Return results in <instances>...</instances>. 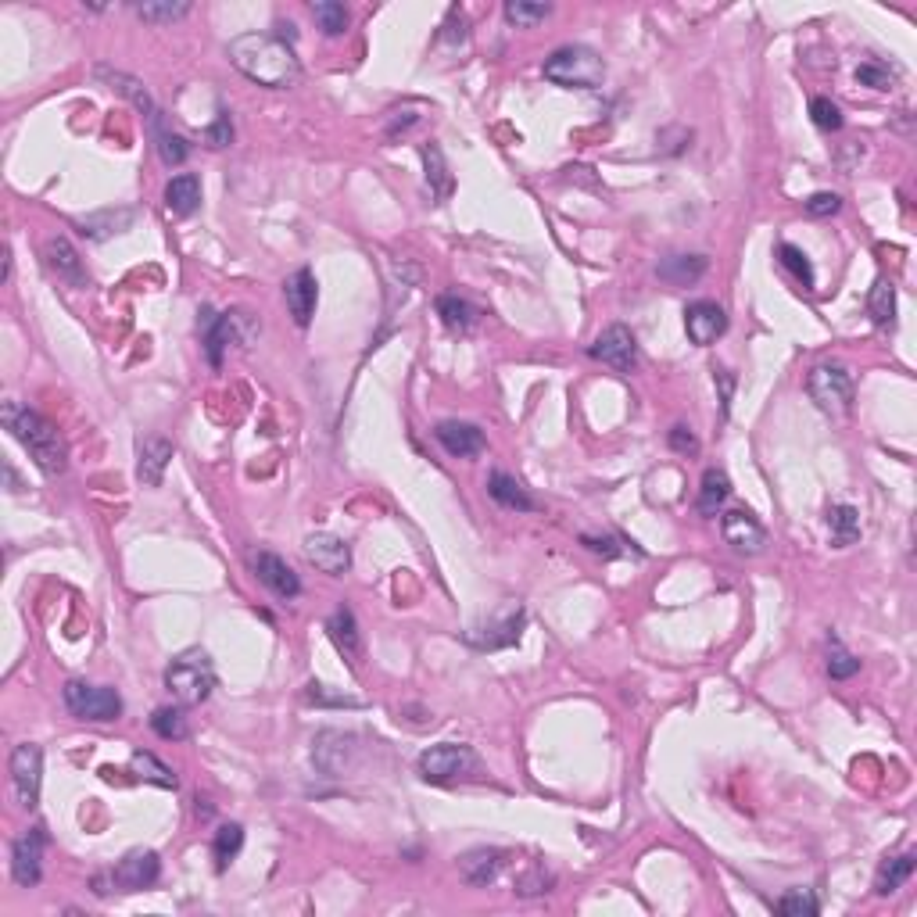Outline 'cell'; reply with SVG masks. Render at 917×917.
I'll list each match as a JSON object with an SVG mask.
<instances>
[{
    "instance_id": "19",
    "label": "cell",
    "mask_w": 917,
    "mask_h": 917,
    "mask_svg": "<svg viewBox=\"0 0 917 917\" xmlns=\"http://www.w3.org/2000/svg\"><path fill=\"white\" fill-rule=\"evenodd\" d=\"M283 298H287V309H291L294 323L309 326L316 316V298H319V283L312 276V269H298L291 280L283 283Z\"/></svg>"
},
{
    "instance_id": "7",
    "label": "cell",
    "mask_w": 917,
    "mask_h": 917,
    "mask_svg": "<svg viewBox=\"0 0 917 917\" xmlns=\"http://www.w3.org/2000/svg\"><path fill=\"white\" fill-rule=\"evenodd\" d=\"M806 391L817 402V409L828 412V416H846L849 405H853V377H849L846 366H832V362L817 366L806 380Z\"/></svg>"
},
{
    "instance_id": "51",
    "label": "cell",
    "mask_w": 917,
    "mask_h": 917,
    "mask_svg": "<svg viewBox=\"0 0 917 917\" xmlns=\"http://www.w3.org/2000/svg\"><path fill=\"white\" fill-rule=\"evenodd\" d=\"M581 541H584V545H588L592 552H599V556H606V559H613V556L620 552V549H613V538H592V534H584Z\"/></svg>"
},
{
    "instance_id": "15",
    "label": "cell",
    "mask_w": 917,
    "mask_h": 917,
    "mask_svg": "<svg viewBox=\"0 0 917 917\" xmlns=\"http://www.w3.org/2000/svg\"><path fill=\"white\" fill-rule=\"evenodd\" d=\"M251 566H255V577L262 584H266L269 592L276 595V599H298L301 595V581H298V574H294L291 566L283 563L276 552H258L255 559H251Z\"/></svg>"
},
{
    "instance_id": "29",
    "label": "cell",
    "mask_w": 917,
    "mask_h": 917,
    "mask_svg": "<svg viewBox=\"0 0 917 917\" xmlns=\"http://www.w3.org/2000/svg\"><path fill=\"white\" fill-rule=\"evenodd\" d=\"M828 531H832L835 549H849L860 538V513L853 506H832L828 509Z\"/></svg>"
},
{
    "instance_id": "18",
    "label": "cell",
    "mask_w": 917,
    "mask_h": 917,
    "mask_svg": "<svg viewBox=\"0 0 917 917\" xmlns=\"http://www.w3.org/2000/svg\"><path fill=\"white\" fill-rule=\"evenodd\" d=\"M720 531H724V541H728L731 549L742 552V556H756V552L763 549V541H767V531H763L760 523H756L746 509H731V513H724Z\"/></svg>"
},
{
    "instance_id": "33",
    "label": "cell",
    "mask_w": 917,
    "mask_h": 917,
    "mask_svg": "<svg viewBox=\"0 0 917 917\" xmlns=\"http://www.w3.org/2000/svg\"><path fill=\"white\" fill-rule=\"evenodd\" d=\"M914 875V853H903V857H892L882 864V871H878V882H875V892L878 896H889V892L900 889L907 878Z\"/></svg>"
},
{
    "instance_id": "2",
    "label": "cell",
    "mask_w": 917,
    "mask_h": 917,
    "mask_svg": "<svg viewBox=\"0 0 917 917\" xmlns=\"http://www.w3.org/2000/svg\"><path fill=\"white\" fill-rule=\"evenodd\" d=\"M0 420H4V427L11 430V438L33 455V463L40 466L47 477H61V473L69 470V448H65V438L58 434L54 423L43 420L40 412L26 409V405H18V402H4Z\"/></svg>"
},
{
    "instance_id": "26",
    "label": "cell",
    "mask_w": 917,
    "mask_h": 917,
    "mask_svg": "<svg viewBox=\"0 0 917 917\" xmlns=\"http://www.w3.org/2000/svg\"><path fill=\"white\" fill-rule=\"evenodd\" d=\"M133 223H137V212H133V208H104V212L86 215L79 226H83V233L90 240H104V237H115V233H126Z\"/></svg>"
},
{
    "instance_id": "4",
    "label": "cell",
    "mask_w": 917,
    "mask_h": 917,
    "mask_svg": "<svg viewBox=\"0 0 917 917\" xmlns=\"http://www.w3.org/2000/svg\"><path fill=\"white\" fill-rule=\"evenodd\" d=\"M165 688L176 695L180 706H201L215 688V667L208 652L187 649L165 667Z\"/></svg>"
},
{
    "instance_id": "8",
    "label": "cell",
    "mask_w": 917,
    "mask_h": 917,
    "mask_svg": "<svg viewBox=\"0 0 917 917\" xmlns=\"http://www.w3.org/2000/svg\"><path fill=\"white\" fill-rule=\"evenodd\" d=\"M65 706H69L72 717L97 720V724H108V720L122 717L119 692L104 685H86V681H69L65 685Z\"/></svg>"
},
{
    "instance_id": "24",
    "label": "cell",
    "mask_w": 917,
    "mask_h": 917,
    "mask_svg": "<svg viewBox=\"0 0 917 917\" xmlns=\"http://www.w3.org/2000/svg\"><path fill=\"white\" fill-rule=\"evenodd\" d=\"M488 495L495 498L498 506L516 509V513H534V509H538V502H534V498L523 491L520 480L509 477V473H502V470H495L488 477Z\"/></svg>"
},
{
    "instance_id": "43",
    "label": "cell",
    "mask_w": 917,
    "mask_h": 917,
    "mask_svg": "<svg viewBox=\"0 0 917 917\" xmlns=\"http://www.w3.org/2000/svg\"><path fill=\"white\" fill-rule=\"evenodd\" d=\"M857 670H860L857 656H853V652H849L842 642H835L832 638V645H828V674H832L835 681H846V678H853Z\"/></svg>"
},
{
    "instance_id": "42",
    "label": "cell",
    "mask_w": 917,
    "mask_h": 917,
    "mask_svg": "<svg viewBox=\"0 0 917 917\" xmlns=\"http://www.w3.org/2000/svg\"><path fill=\"white\" fill-rule=\"evenodd\" d=\"M778 258H781V266L789 269V273L796 276L803 287H814V266H810V258H806L803 251L796 248V244H781Z\"/></svg>"
},
{
    "instance_id": "17",
    "label": "cell",
    "mask_w": 917,
    "mask_h": 917,
    "mask_svg": "<svg viewBox=\"0 0 917 917\" xmlns=\"http://www.w3.org/2000/svg\"><path fill=\"white\" fill-rule=\"evenodd\" d=\"M43 255H47V266H51V273L58 276L61 283H69V287H86V283H90V273H86L83 258H79V251L72 248L69 237H51L47 240V248H43Z\"/></svg>"
},
{
    "instance_id": "39",
    "label": "cell",
    "mask_w": 917,
    "mask_h": 917,
    "mask_svg": "<svg viewBox=\"0 0 917 917\" xmlns=\"http://www.w3.org/2000/svg\"><path fill=\"white\" fill-rule=\"evenodd\" d=\"M240 846H244V828L240 824H223L215 832V864H219V871L230 867V860L240 853Z\"/></svg>"
},
{
    "instance_id": "5",
    "label": "cell",
    "mask_w": 917,
    "mask_h": 917,
    "mask_svg": "<svg viewBox=\"0 0 917 917\" xmlns=\"http://www.w3.org/2000/svg\"><path fill=\"white\" fill-rule=\"evenodd\" d=\"M473 771H477V753L459 742H441L420 753V778L430 785H452Z\"/></svg>"
},
{
    "instance_id": "14",
    "label": "cell",
    "mask_w": 917,
    "mask_h": 917,
    "mask_svg": "<svg viewBox=\"0 0 917 917\" xmlns=\"http://www.w3.org/2000/svg\"><path fill=\"white\" fill-rule=\"evenodd\" d=\"M685 330L692 344L710 348V344L728 330V312L720 309L717 301H695V305L685 309Z\"/></svg>"
},
{
    "instance_id": "31",
    "label": "cell",
    "mask_w": 917,
    "mask_h": 917,
    "mask_svg": "<svg viewBox=\"0 0 917 917\" xmlns=\"http://www.w3.org/2000/svg\"><path fill=\"white\" fill-rule=\"evenodd\" d=\"M438 316L441 323L452 330V334H466L473 326V319H477V312H473L470 301H463L459 294H441L438 298Z\"/></svg>"
},
{
    "instance_id": "34",
    "label": "cell",
    "mask_w": 917,
    "mask_h": 917,
    "mask_svg": "<svg viewBox=\"0 0 917 917\" xmlns=\"http://www.w3.org/2000/svg\"><path fill=\"white\" fill-rule=\"evenodd\" d=\"M867 312L878 326H892L896 323V287L885 280H878L867 294Z\"/></svg>"
},
{
    "instance_id": "27",
    "label": "cell",
    "mask_w": 917,
    "mask_h": 917,
    "mask_svg": "<svg viewBox=\"0 0 917 917\" xmlns=\"http://www.w3.org/2000/svg\"><path fill=\"white\" fill-rule=\"evenodd\" d=\"M326 635H330V642L337 645V649L348 656V660H355L362 649V638H359V624H355V613L348 606L334 609V617L326 620Z\"/></svg>"
},
{
    "instance_id": "22",
    "label": "cell",
    "mask_w": 917,
    "mask_h": 917,
    "mask_svg": "<svg viewBox=\"0 0 917 917\" xmlns=\"http://www.w3.org/2000/svg\"><path fill=\"white\" fill-rule=\"evenodd\" d=\"M172 455H176V448H172V441H165V438H147L144 445H140L137 477L144 480L147 488H158V484H162L165 466H169Z\"/></svg>"
},
{
    "instance_id": "11",
    "label": "cell",
    "mask_w": 917,
    "mask_h": 917,
    "mask_svg": "<svg viewBox=\"0 0 917 917\" xmlns=\"http://www.w3.org/2000/svg\"><path fill=\"white\" fill-rule=\"evenodd\" d=\"M43 846H47V835L43 828H29L22 839H15V849H11V875L22 889L36 885L43 878Z\"/></svg>"
},
{
    "instance_id": "49",
    "label": "cell",
    "mask_w": 917,
    "mask_h": 917,
    "mask_svg": "<svg viewBox=\"0 0 917 917\" xmlns=\"http://www.w3.org/2000/svg\"><path fill=\"white\" fill-rule=\"evenodd\" d=\"M205 140H208V144H212V147H226V144H230V140H233L230 115H226V112H219V119H215L212 126H208Z\"/></svg>"
},
{
    "instance_id": "38",
    "label": "cell",
    "mask_w": 917,
    "mask_h": 917,
    "mask_svg": "<svg viewBox=\"0 0 917 917\" xmlns=\"http://www.w3.org/2000/svg\"><path fill=\"white\" fill-rule=\"evenodd\" d=\"M312 18H316L319 29H323L326 36H341L344 29H348V22H352L348 8H344V4H334V0H319V4H312Z\"/></svg>"
},
{
    "instance_id": "37",
    "label": "cell",
    "mask_w": 917,
    "mask_h": 917,
    "mask_svg": "<svg viewBox=\"0 0 917 917\" xmlns=\"http://www.w3.org/2000/svg\"><path fill=\"white\" fill-rule=\"evenodd\" d=\"M502 15H506L509 26L516 29H531L538 26V22H545V18L552 15L549 4H527V0H509L506 8H502Z\"/></svg>"
},
{
    "instance_id": "44",
    "label": "cell",
    "mask_w": 917,
    "mask_h": 917,
    "mask_svg": "<svg viewBox=\"0 0 917 917\" xmlns=\"http://www.w3.org/2000/svg\"><path fill=\"white\" fill-rule=\"evenodd\" d=\"M810 119H814L817 129H842L839 104H832L828 97H814V101H810Z\"/></svg>"
},
{
    "instance_id": "23",
    "label": "cell",
    "mask_w": 917,
    "mask_h": 917,
    "mask_svg": "<svg viewBox=\"0 0 917 917\" xmlns=\"http://www.w3.org/2000/svg\"><path fill=\"white\" fill-rule=\"evenodd\" d=\"M165 208H169L172 215H180V219H187V215L198 212L201 208V180L194 176V172L172 176L169 187H165Z\"/></svg>"
},
{
    "instance_id": "1",
    "label": "cell",
    "mask_w": 917,
    "mask_h": 917,
    "mask_svg": "<svg viewBox=\"0 0 917 917\" xmlns=\"http://www.w3.org/2000/svg\"><path fill=\"white\" fill-rule=\"evenodd\" d=\"M230 61L251 83L269 90H287L301 79V61L294 58L291 43L269 33H240L226 47Z\"/></svg>"
},
{
    "instance_id": "53",
    "label": "cell",
    "mask_w": 917,
    "mask_h": 917,
    "mask_svg": "<svg viewBox=\"0 0 917 917\" xmlns=\"http://www.w3.org/2000/svg\"><path fill=\"white\" fill-rule=\"evenodd\" d=\"M4 477H8L11 491H22V488H18V477H15V470H11V466H4Z\"/></svg>"
},
{
    "instance_id": "28",
    "label": "cell",
    "mask_w": 917,
    "mask_h": 917,
    "mask_svg": "<svg viewBox=\"0 0 917 917\" xmlns=\"http://www.w3.org/2000/svg\"><path fill=\"white\" fill-rule=\"evenodd\" d=\"M423 165H427V187H430V198L434 201H445L452 194V172L445 165V155H441L438 144H423Z\"/></svg>"
},
{
    "instance_id": "13",
    "label": "cell",
    "mask_w": 917,
    "mask_h": 917,
    "mask_svg": "<svg viewBox=\"0 0 917 917\" xmlns=\"http://www.w3.org/2000/svg\"><path fill=\"white\" fill-rule=\"evenodd\" d=\"M305 559L323 574H348L352 566V545L337 534H309L305 538Z\"/></svg>"
},
{
    "instance_id": "21",
    "label": "cell",
    "mask_w": 917,
    "mask_h": 917,
    "mask_svg": "<svg viewBox=\"0 0 917 917\" xmlns=\"http://www.w3.org/2000/svg\"><path fill=\"white\" fill-rule=\"evenodd\" d=\"M502 864H506V849H470L459 860V875L470 885H477V889H484V885H491L498 878Z\"/></svg>"
},
{
    "instance_id": "47",
    "label": "cell",
    "mask_w": 917,
    "mask_h": 917,
    "mask_svg": "<svg viewBox=\"0 0 917 917\" xmlns=\"http://www.w3.org/2000/svg\"><path fill=\"white\" fill-rule=\"evenodd\" d=\"M549 885H552V875H545V867H534L531 875L520 878L516 892H520V896H538V892H549Z\"/></svg>"
},
{
    "instance_id": "12",
    "label": "cell",
    "mask_w": 917,
    "mask_h": 917,
    "mask_svg": "<svg viewBox=\"0 0 917 917\" xmlns=\"http://www.w3.org/2000/svg\"><path fill=\"white\" fill-rule=\"evenodd\" d=\"M162 875V860H158L155 849H133L119 860V867L112 871V882L126 892H140L147 885H155Z\"/></svg>"
},
{
    "instance_id": "50",
    "label": "cell",
    "mask_w": 917,
    "mask_h": 917,
    "mask_svg": "<svg viewBox=\"0 0 917 917\" xmlns=\"http://www.w3.org/2000/svg\"><path fill=\"white\" fill-rule=\"evenodd\" d=\"M717 384H720V409H724V416L731 412V391H735V377H731L728 369H717Z\"/></svg>"
},
{
    "instance_id": "45",
    "label": "cell",
    "mask_w": 917,
    "mask_h": 917,
    "mask_svg": "<svg viewBox=\"0 0 917 917\" xmlns=\"http://www.w3.org/2000/svg\"><path fill=\"white\" fill-rule=\"evenodd\" d=\"M857 79L871 90H892L896 86V72H889L885 65H875V61H864L857 69Z\"/></svg>"
},
{
    "instance_id": "41",
    "label": "cell",
    "mask_w": 917,
    "mask_h": 917,
    "mask_svg": "<svg viewBox=\"0 0 917 917\" xmlns=\"http://www.w3.org/2000/svg\"><path fill=\"white\" fill-rule=\"evenodd\" d=\"M155 140H158V158H162L165 165H183L190 158V144L180 137V133H169V129L155 126Z\"/></svg>"
},
{
    "instance_id": "48",
    "label": "cell",
    "mask_w": 917,
    "mask_h": 917,
    "mask_svg": "<svg viewBox=\"0 0 917 917\" xmlns=\"http://www.w3.org/2000/svg\"><path fill=\"white\" fill-rule=\"evenodd\" d=\"M670 448H674V452H681V455H695V452H699V438H695L685 423H678V427L670 430Z\"/></svg>"
},
{
    "instance_id": "20",
    "label": "cell",
    "mask_w": 917,
    "mask_h": 917,
    "mask_svg": "<svg viewBox=\"0 0 917 917\" xmlns=\"http://www.w3.org/2000/svg\"><path fill=\"white\" fill-rule=\"evenodd\" d=\"M434 438H438L441 448H445L448 455H455V459H470V455H480L484 448H488V441H484V430L473 427V423H459V420L438 423Z\"/></svg>"
},
{
    "instance_id": "16",
    "label": "cell",
    "mask_w": 917,
    "mask_h": 917,
    "mask_svg": "<svg viewBox=\"0 0 917 917\" xmlns=\"http://www.w3.org/2000/svg\"><path fill=\"white\" fill-rule=\"evenodd\" d=\"M94 76L101 79L108 90H115V94H122L126 97L137 112H144V119H151V126L158 122V108H155V101H151V94H147V86L140 83L137 76H129V72H119V69H112V65H97L94 69Z\"/></svg>"
},
{
    "instance_id": "52",
    "label": "cell",
    "mask_w": 917,
    "mask_h": 917,
    "mask_svg": "<svg viewBox=\"0 0 917 917\" xmlns=\"http://www.w3.org/2000/svg\"><path fill=\"white\" fill-rule=\"evenodd\" d=\"M309 699L312 703H337V706H359L355 699H330V695L323 692V685H309Z\"/></svg>"
},
{
    "instance_id": "32",
    "label": "cell",
    "mask_w": 917,
    "mask_h": 917,
    "mask_svg": "<svg viewBox=\"0 0 917 917\" xmlns=\"http://www.w3.org/2000/svg\"><path fill=\"white\" fill-rule=\"evenodd\" d=\"M731 495V480L724 470H706L703 473V488H699V513L713 516Z\"/></svg>"
},
{
    "instance_id": "40",
    "label": "cell",
    "mask_w": 917,
    "mask_h": 917,
    "mask_svg": "<svg viewBox=\"0 0 917 917\" xmlns=\"http://www.w3.org/2000/svg\"><path fill=\"white\" fill-rule=\"evenodd\" d=\"M817 910H821V903H817L814 892H806V889H789L778 900V914H785V917H814Z\"/></svg>"
},
{
    "instance_id": "46",
    "label": "cell",
    "mask_w": 917,
    "mask_h": 917,
    "mask_svg": "<svg viewBox=\"0 0 917 917\" xmlns=\"http://www.w3.org/2000/svg\"><path fill=\"white\" fill-rule=\"evenodd\" d=\"M842 208V198L839 194H828V190H821V194H814V198L806 201V215H814V219H828V215H835Z\"/></svg>"
},
{
    "instance_id": "6",
    "label": "cell",
    "mask_w": 917,
    "mask_h": 917,
    "mask_svg": "<svg viewBox=\"0 0 917 917\" xmlns=\"http://www.w3.org/2000/svg\"><path fill=\"white\" fill-rule=\"evenodd\" d=\"M205 316V344H208V362L219 366L223 352L230 344H251L258 334V323L248 312H223V316H212V309L201 312Z\"/></svg>"
},
{
    "instance_id": "9",
    "label": "cell",
    "mask_w": 917,
    "mask_h": 917,
    "mask_svg": "<svg viewBox=\"0 0 917 917\" xmlns=\"http://www.w3.org/2000/svg\"><path fill=\"white\" fill-rule=\"evenodd\" d=\"M588 355L602 366L617 369V373H631L638 366V341L627 326L613 323L595 337V344H588Z\"/></svg>"
},
{
    "instance_id": "36",
    "label": "cell",
    "mask_w": 917,
    "mask_h": 917,
    "mask_svg": "<svg viewBox=\"0 0 917 917\" xmlns=\"http://www.w3.org/2000/svg\"><path fill=\"white\" fill-rule=\"evenodd\" d=\"M151 728L165 742H180V738H187V717H183L180 706H162V710L151 713Z\"/></svg>"
},
{
    "instance_id": "3",
    "label": "cell",
    "mask_w": 917,
    "mask_h": 917,
    "mask_svg": "<svg viewBox=\"0 0 917 917\" xmlns=\"http://www.w3.org/2000/svg\"><path fill=\"white\" fill-rule=\"evenodd\" d=\"M545 79L566 90H595L606 79V65L592 47H581V43H570V47H559L545 58Z\"/></svg>"
},
{
    "instance_id": "25",
    "label": "cell",
    "mask_w": 917,
    "mask_h": 917,
    "mask_svg": "<svg viewBox=\"0 0 917 917\" xmlns=\"http://www.w3.org/2000/svg\"><path fill=\"white\" fill-rule=\"evenodd\" d=\"M706 262L703 255H670L663 258L660 266H656V273H660L663 283H674V287H692V283L703 280L706 273Z\"/></svg>"
},
{
    "instance_id": "10",
    "label": "cell",
    "mask_w": 917,
    "mask_h": 917,
    "mask_svg": "<svg viewBox=\"0 0 917 917\" xmlns=\"http://www.w3.org/2000/svg\"><path fill=\"white\" fill-rule=\"evenodd\" d=\"M40 781H43V753L33 742H22L11 753V785H15L18 806L33 810L40 799Z\"/></svg>"
},
{
    "instance_id": "30",
    "label": "cell",
    "mask_w": 917,
    "mask_h": 917,
    "mask_svg": "<svg viewBox=\"0 0 917 917\" xmlns=\"http://www.w3.org/2000/svg\"><path fill=\"white\" fill-rule=\"evenodd\" d=\"M129 767H133V774H137L140 781H151V785H162V789H176V785H180V778L172 774L169 763H162L155 753H133Z\"/></svg>"
},
{
    "instance_id": "35",
    "label": "cell",
    "mask_w": 917,
    "mask_h": 917,
    "mask_svg": "<svg viewBox=\"0 0 917 917\" xmlns=\"http://www.w3.org/2000/svg\"><path fill=\"white\" fill-rule=\"evenodd\" d=\"M133 11L144 22H151V26H165V22H176V18L190 15V4L187 0H147V4H133Z\"/></svg>"
}]
</instances>
